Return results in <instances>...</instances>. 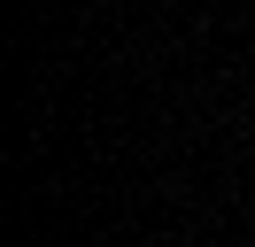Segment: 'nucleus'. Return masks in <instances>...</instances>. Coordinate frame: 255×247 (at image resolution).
<instances>
[]
</instances>
